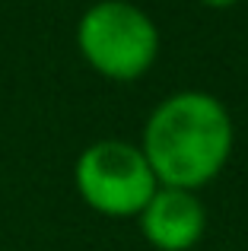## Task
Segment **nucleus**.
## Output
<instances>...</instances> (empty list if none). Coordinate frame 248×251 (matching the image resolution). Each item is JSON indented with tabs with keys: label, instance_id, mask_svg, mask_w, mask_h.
<instances>
[{
	"label": "nucleus",
	"instance_id": "obj_1",
	"mask_svg": "<svg viewBox=\"0 0 248 251\" xmlns=\"http://www.w3.org/2000/svg\"><path fill=\"white\" fill-rule=\"evenodd\" d=\"M140 150L159 188L198 191L229 159L232 118L210 92H175L153 108Z\"/></svg>",
	"mask_w": 248,
	"mask_h": 251
},
{
	"label": "nucleus",
	"instance_id": "obj_2",
	"mask_svg": "<svg viewBox=\"0 0 248 251\" xmlns=\"http://www.w3.org/2000/svg\"><path fill=\"white\" fill-rule=\"evenodd\" d=\"M76 48L99 76L140 80L159 54L156 23L127 0H99L76 23Z\"/></svg>",
	"mask_w": 248,
	"mask_h": 251
},
{
	"label": "nucleus",
	"instance_id": "obj_3",
	"mask_svg": "<svg viewBox=\"0 0 248 251\" xmlns=\"http://www.w3.org/2000/svg\"><path fill=\"white\" fill-rule=\"evenodd\" d=\"M74 181L83 203L112 220L140 216V210L159 188L143 150L127 140L89 143L76 156Z\"/></svg>",
	"mask_w": 248,
	"mask_h": 251
},
{
	"label": "nucleus",
	"instance_id": "obj_4",
	"mask_svg": "<svg viewBox=\"0 0 248 251\" xmlns=\"http://www.w3.org/2000/svg\"><path fill=\"white\" fill-rule=\"evenodd\" d=\"M143 239L159 251H188L200 242L207 226L204 207L194 191L181 188H156L149 203L140 210Z\"/></svg>",
	"mask_w": 248,
	"mask_h": 251
},
{
	"label": "nucleus",
	"instance_id": "obj_5",
	"mask_svg": "<svg viewBox=\"0 0 248 251\" xmlns=\"http://www.w3.org/2000/svg\"><path fill=\"white\" fill-rule=\"evenodd\" d=\"M207 6H213V10H229V6H236V3H242V0H204Z\"/></svg>",
	"mask_w": 248,
	"mask_h": 251
}]
</instances>
